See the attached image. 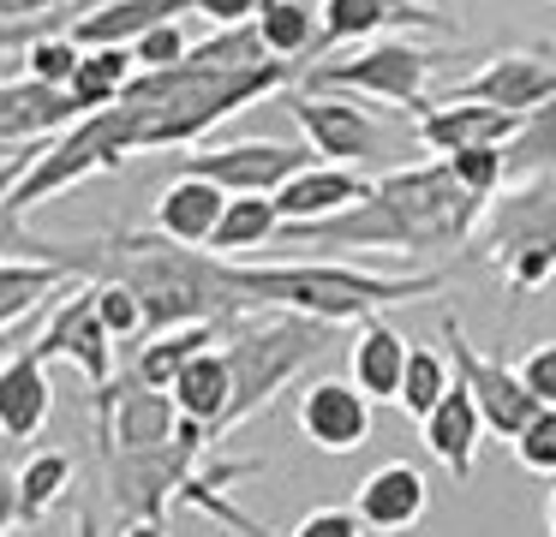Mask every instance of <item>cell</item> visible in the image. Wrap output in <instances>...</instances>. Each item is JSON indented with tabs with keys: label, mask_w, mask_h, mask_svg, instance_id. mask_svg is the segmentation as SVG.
Returning <instances> with one entry per match:
<instances>
[{
	"label": "cell",
	"mask_w": 556,
	"mask_h": 537,
	"mask_svg": "<svg viewBox=\"0 0 556 537\" xmlns=\"http://www.w3.org/2000/svg\"><path fill=\"white\" fill-rule=\"evenodd\" d=\"M233 286L252 310H293V317L317 322H365L389 305H413V298L443 293V269H401L377 274L359 263L312 257V263H233Z\"/></svg>",
	"instance_id": "7a4b0ae2"
},
{
	"label": "cell",
	"mask_w": 556,
	"mask_h": 537,
	"mask_svg": "<svg viewBox=\"0 0 556 537\" xmlns=\"http://www.w3.org/2000/svg\"><path fill=\"white\" fill-rule=\"evenodd\" d=\"M437 72V54L407 36H383V42H365L359 54L348 60H317V66L300 72V90H336V95H371L383 107H401V114L419 119L425 107V84Z\"/></svg>",
	"instance_id": "8992f818"
},
{
	"label": "cell",
	"mask_w": 556,
	"mask_h": 537,
	"mask_svg": "<svg viewBox=\"0 0 556 537\" xmlns=\"http://www.w3.org/2000/svg\"><path fill=\"white\" fill-rule=\"evenodd\" d=\"M448 174L460 179V186L472 191V197L491 203L496 191L515 186V174H508V155L503 150H467V155H448Z\"/></svg>",
	"instance_id": "e575fe53"
},
{
	"label": "cell",
	"mask_w": 556,
	"mask_h": 537,
	"mask_svg": "<svg viewBox=\"0 0 556 537\" xmlns=\"http://www.w3.org/2000/svg\"><path fill=\"white\" fill-rule=\"evenodd\" d=\"M138 72L144 66H138L132 48H85V60H78V72H73L66 90L78 95L85 114H102V107H121V95L132 90Z\"/></svg>",
	"instance_id": "f546056e"
},
{
	"label": "cell",
	"mask_w": 556,
	"mask_h": 537,
	"mask_svg": "<svg viewBox=\"0 0 556 537\" xmlns=\"http://www.w3.org/2000/svg\"><path fill=\"white\" fill-rule=\"evenodd\" d=\"M233 322H240V317H233ZM233 322H192V329L150 334L144 346H132V370L150 382V388H168V394H174V382L186 376V365H192V358H204L210 346L228 341Z\"/></svg>",
	"instance_id": "d4e9b609"
},
{
	"label": "cell",
	"mask_w": 556,
	"mask_h": 537,
	"mask_svg": "<svg viewBox=\"0 0 556 537\" xmlns=\"http://www.w3.org/2000/svg\"><path fill=\"white\" fill-rule=\"evenodd\" d=\"M192 66L252 72V66H269V48L257 36V24H233V30H210L204 42H192Z\"/></svg>",
	"instance_id": "d6a6232c"
},
{
	"label": "cell",
	"mask_w": 556,
	"mask_h": 537,
	"mask_svg": "<svg viewBox=\"0 0 556 537\" xmlns=\"http://www.w3.org/2000/svg\"><path fill=\"white\" fill-rule=\"evenodd\" d=\"M556 95V60L539 48H515V54H491L472 78H460L443 102H491L503 114H539Z\"/></svg>",
	"instance_id": "7c38bea8"
},
{
	"label": "cell",
	"mask_w": 556,
	"mask_h": 537,
	"mask_svg": "<svg viewBox=\"0 0 556 537\" xmlns=\"http://www.w3.org/2000/svg\"><path fill=\"white\" fill-rule=\"evenodd\" d=\"M180 400L168 388H150L132 365L97 388V442L102 453H150V448H168L180 436Z\"/></svg>",
	"instance_id": "ba28073f"
},
{
	"label": "cell",
	"mask_w": 556,
	"mask_h": 537,
	"mask_svg": "<svg viewBox=\"0 0 556 537\" xmlns=\"http://www.w3.org/2000/svg\"><path fill=\"white\" fill-rule=\"evenodd\" d=\"M508 174L515 179H539V174H556V95L539 107V114L520 119L515 143H508Z\"/></svg>",
	"instance_id": "1f68e13d"
},
{
	"label": "cell",
	"mask_w": 556,
	"mask_h": 537,
	"mask_svg": "<svg viewBox=\"0 0 556 537\" xmlns=\"http://www.w3.org/2000/svg\"><path fill=\"white\" fill-rule=\"evenodd\" d=\"M264 0H192V12H204L210 30H233V24H252Z\"/></svg>",
	"instance_id": "f35d334b"
},
{
	"label": "cell",
	"mask_w": 556,
	"mask_h": 537,
	"mask_svg": "<svg viewBox=\"0 0 556 537\" xmlns=\"http://www.w3.org/2000/svg\"><path fill=\"white\" fill-rule=\"evenodd\" d=\"M97 281H126L144 298L150 334L192 329V322H233L245 317V298L233 286V263H222L216 251H186L174 239L150 233H102V269Z\"/></svg>",
	"instance_id": "6da1fadb"
},
{
	"label": "cell",
	"mask_w": 556,
	"mask_h": 537,
	"mask_svg": "<svg viewBox=\"0 0 556 537\" xmlns=\"http://www.w3.org/2000/svg\"><path fill=\"white\" fill-rule=\"evenodd\" d=\"M73 477H78V465H73V453H66V448L30 453V460L7 477V537H13L18 525H37L54 501H66Z\"/></svg>",
	"instance_id": "cb8c5ba5"
},
{
	"label": "cell",
	"mask_w": 556,
	"mask_h": 537,
	"mask_svg": "<svg viewBox=\"0 0 556 537\" xmlns=\"http://www.w3.org/2000/svg\"><path fill=\"white\" fill-rule=\"evenodd\" d=\"M97 310H102V322H109V334L121 346H144L150 341L144 298H138L126 281H97Z\"/></svg>",
	"instance_id": "836d02e7"
},
{
	"label": "cell",
	"mask_w": 556,
	"mask_h": 537,
	"mask_svg": "<svg viewBox=\"0 0 556 537\" xmlns=\"http://www.w3.org/2000/svg\"><path fill=\"white\" fill-rule=\"evenodd\" d=\"M448 388H455V365H448V353H437V346H413L395 406H401L407 418H431V406L443 400Z\"/></svg>",
	"instance_id": "4dcf8cb0"
},
{
	"label": "cell",
	"mask_w": 556,
	"mask_h": 537,
	"mask_svg": "<svg viewBox=\"0 0 556 537\" xmlns=\"http://www.w3.org/2000/svg\"><path fill=\"white\" fill-rule=\"evenodd\" d=\"M508 448H515V460L527 465L532 477H556V406H539V418H532Z\"/></svg>",
	"instance_id": "d590c367"
},
{
	"label": "cell",
	"mask_w": 556,
	"mask_h": 537,
	"mask_svg": "<svg viewBox=\"0 0 556 537\" xmlns=\"http://www.w3.org/2000/svg\"><path fill=\"white\" fill-rule=\"evenodd\" d=\"M288 537H365V520L353 508H312Z\"/></svg>",
	"instance_id": "74e56055"
},
{
	"label": "cell",
	"mask_w": 556,
	"mask_h": 537,
	"mask_svg": "<svg viewBox=\"0 0 556 537\" xmlns=\"http://www.w3.org/2000/svg\"><path fill=\"white\" fill-rule=\"evenodd\" d=\"M353 513H359L365 532H377V537H407L413 525L431 513V484H425L419 465L389 460L353 489Z\"/></svg>",
	"instance_id": "e0dca14e"
},
{
	"label": "cell",
	"mask_w": 556,
	"mask_h": 537,
	"mask_svg": "<svg viewBox=\"0 0 556 537\" xmlns=\"http://www.w3.org/2000/svg\"><path fill=\"white\" fill-rule=\"evenodd\" d=\"M281 227H288V221H281L276 197H228V215H222V227H216V239H210V251H216L222 263H245L252 251L276 245Z\"/></svg>",
	"instance_id": "f1b7e54d"
},
{
	"label": "cell",
	"mask_w": 556,
	"mask_h": 537,
	"mask_svg": "<svg viewBox=\"0 0 556 537\" xmlns=\"http://www.w3.org/2000/svg\"><path fill=\"white\" fill-rule=\"evenodd\" d=\"M132 150H138V114L126 102L121 107H102V114H85L66 138H54L49 150L30 162L25 179L7 186V227H25V215L37 209V203H49V197H61V191L85 186L90 174L121 167Z\"/></svg>",
	"instance_id": "5b68a950"
},
{
	"label": "cell",
	"mask_w": 556,
	"mask_h": 537,
	"mask_svg": "<svg viewBox=\"0 0 556 537\" xmlns=\"http://www.w3.org/2000/svg\"><path fill=\"white\" fill-rule=\"evenodd\" d=\"M484 436H491V424H484L479 400H472V388H467L460 376H455V388H448L443 400L431 406V418H419V442H425V453H431V460L443 465V472L455 477V484H467V477H472Z\"/></svg>",
	"instance_id": "2e32d148"
},
{
	"label": "cell",
	"mask_w": 556,
	"mask_h": 537,
	"mask_svg": "<svg viewBox=\"0 0 556 537\" xmlns=\"http://www.w3.org/2000/svg\"><path fill=\"white\" fill-rule=\"evenodd\" d=\"M252 24H257V36H264L269 60H281V66H317L324 12H317L312 0H264Z\"/></svg>",
	"instance_id": "484cf974"
},
{
	"label": "cell",
	"mask_w": 556,
	"mask_h": 537,
	"mask_svg": "<svg viewBox=\"0 0 556 537\" xmlns=\"http://www.w3.org/2000/svg\"><path fill=\"white\" fill-rule=\"evenodd\" d=\"M85 119L73 90L61 84H42V78H7L0 90V138L7 150H25V143H54Z\"/></svg>",
	"instance_id": "5bb4252c"
},
{
	"label": "cell",
	"mask_w": 556,
	"mask_h": 537,
	"mask_svg": "<svg viewBox=\"0 0 556 537\" xmlns=\"http://www.w3.org/2000/svg\"><path fill=\"white\" fill-rule=\"evenodd\" d=\"M443 353H448V365H455V376L472 388V400H479V412H484V424H491V436L515 442L520 430L539 418V394L520 382V370L503 365L496 353H479V346L460 334L455 317H443Z\"/></svg>",
	"instance_id": "9c48e42d"
},
{
	"label": "cell",
	"mask_w": 556,
	"mask_h": 537,
	"mask_svg": "<svg viewBox=\"0 0 556 537\" xmlns=\"http://www.w3.org/2000/svg\"><path fill=\"white\" fill-rule=\"evenodd\" d=\"M174 400H180V412L192 418V424H204L210 436L222 442V424H228V406H233V365H228V353L210 346L204 358H192L186 376L174 382Z\"/></svg>",
	"instance_id": "4316f807"
},
{
	"label": "cell",
	"mask_w": 556,
	"mask_h": 537,
	"mask_svg": "<svg viewBox=\"0 0 556 537\" xmlns=\"http://www.w3.org/2000/svg\"><path fill=\"white\" fill-rule=\"evenodd\" d=\"M305 167H317L312 143H288V138H245V143H222V150L174 155V174H198L210 186H222L228 197H276Z\"/></svg>",
	"instance_id": "52a82bcc"
},
{
	"label": "cell",
	"mask_w": 556,
	"mask_h": 537,
	"mask_svg": "<svg viewBox=\"0 0 556 537\" xmlns=\"http://www.w3.org/2000/svg\"><path fill=\"white\" fill-rule=\"evenodd\" d=\"M467 251L491 263L515 298L539 293L556 274V174L515 179L508 191H496L491 209L472 227Z\"/></svg>",
	"instance_id": "277c9868"
},
{
	"label": "cell",
	"mask_w": 556,
	"mask_h": 537,
	"mask_svg": "<svg viewBox=\"0 0 556 537\" xmlns=\"http://www.w3.org/2000/svg\"><path fill=\"white\" fill-rule=\"evenodd\" d=\"M132 54H138V66H144V72H168V66H186V60H192V42H186L180 18H174V24H156Z\"/></svg>",
	"instance_id": "8d00e7d4"
},
{
	"label": "cell",
	"mask_w": 556,
	"mask_h": 537,
	"mask_svg": "<svg viewBox=\"0 0 556 537\" xmlns=\"http://www.w3.org/2000/svg\"><path fill=\"white\" fill-rule=\"evenodd\" d=\"M365 197H371V179H359L353 167L317 162V167H305L300 179H288V186L276 191V209H281L288 227H300V221H329V215L353 209V203H365Z\"/></svg>",
	"instance_id": "7402d4cb"
},
{
	"label": "cell",
	"mask_w": 556,
	"mask_h": 537,
	"mask_svg": "<svg viewBox=\"0 0 556 537\" xmlns=\"http://www.w3.org/2000/svg\"><path fill=\"white\" fill-rule=\"evenodd\" d=\"M329 346H336V322L293 317V310H245L222 341V353L233 365V406L228 424H222V442L240 424H252L276 394H288L300 382V370L317 365Z\"/></svg>",
	"instance_id": "3957f363"
},
{
	"label": "cell",
	"mask_w": 556,
	"mask_h": 537,
	"mask_svg": "<svg viewBox=\"0 0 556 537\" xmlns=\"http://www.w3.org/2000/svg\"><path fill=\"white\" fill-rule=\"evenodd\" d=\"M192 12V0H90L73 24L78 48H138L156 24H174Z\"/></svg>",
	"instance_id": "ffe728a7"
},
{
	"label": "cell",
	"mask_w": 556,
	"mask_h": 537,
	"mask_svg": "<svg viewBox=\"0 0 556 537\" xmlns=\"http://www.w3.org/2000/svg\"><path fill=\"white\" fill-rule=\"evenodd\" d=\"M288 114L300 119L312 155H324V162H336V167H353V162H365V155H383V126H377L353 95L293 90L288 95Z\"/></svg>",
	"instance_id": "30bf717a"
},
{
	"label": "cell",
	"mask_w": 556,
	"mask_h": 537,
	"mask_svg": "<svg viewBox=\"0 0 556 537\" xmlns=\"http://www.w3.org/2000/svg\"><path fill=\"white\" fill-rule=\"evenodd\" d=\"M371 394H359L353 382H305L300 400H293V424H300V436L312 442V448L324 453H353L371 442Z\"/></svg>",
	"instance_id": "4fadbf2b"
},
{
	"label": "cell",
	"mask_w": 556,
	"mask_h": 537,
	"mask_svg": "<svg viewBox=\"0 0 556 537\" xmlns=\"http://www.w3.org/2000/svg\"><path fill=\"white\" fill-rule=\"evenodd\" d=\"M121 537H168V520H126Z\"/></svg>",
	"instance_id": "60d3db41"
},
{
	"label": "cell",
	"mask_w": 556,
	"mask_h": 537,
	"mask_svg": "<svg viewBox=\"0 0 556 537\" xmlns=\"http://www.w3.org/2000/svg\"><path fill=\"white\" fill-rule=\"evenodd\" d=\"M73 7H90V0H0L7 24H37L42 12H73Z\"/></svg>",
	"instance_id": "ab89813d"
},
{
	"label": "cell",
	"mask_w": 556,
	"mask_h": 537,
	"mask_svg": "<svg viewBox=\"0 0 556 537\" xmlns=\"http://www.w3.org/2000/svg\"><path fill=\"white\" fill-rule=\"evenodd\" d=\"M317 12H324V48H317V60L348 42H383V30H395V24L448 30L431 7H395V0H317Z\"/></svg>",
	"instance_id": "44dd1931"
},
{
	"label": "cell",
	"mask_w": 556,
	"mask_h": 537,
	"mask_svg": "<svg viewBox=\"0 0 556 537\" xmlns=\"http://www.w3.org/2000/svg\"><path fill=\"white\" fill-rule=\"evenodd\" d=\"M150 215H156L162 239H174V245H186V251H210L222 215H228V191L210 186V179H198V174H174L168 186H162V197H156Z\"/></svg>",
	"instance_id": "ac0fdd59"
},
{
	"label": "cell",
	"mask_w": 556,
	"mask_h": 537,
	"mask_svg": "<svg viewBox=\"0 0 556 537\" xmlns=\"http://www.w3.org/2000/svg\"><path fill=\"white\" fill-rule=\"evenodd\" d=\"M419 143L448 162V155H467V150H508L520 131V114H503L491 102H437L419 114Z\"/></svg>",
	"instance_id": "9a60e30c"
},
{
	"label": "cell",
	"mask_w": 556,
	"mask_h": 537,
	"mask_svg": "<svg viewBox=\"0 0 556 537\" xmlns=\"http://www.w3.org/2000/svg\"><path fill=\"white\" fill-rule=\"evenodd\" d=\"M61 286H85V281L66 263H49V257H7V269H0V322H7V334Z\"/></svg>",
	"instance_id": "83f0119b"
},
{
	"label": "cell",
	"mask_w": 556,
	"mask_h": 537,
	"mask_svg": "<svg viewBox=\"0 0 556 537\" xmlns=\"http://www.w3.org/2000/svg\"><path fill=\"white\" fill-rule=\"evenodd\" d=\"M30 346H37L42 358H66V365H78L90 388H109V382L121 376V370H114V346L121 341L109 334V322H102V310H97V281L73 286V298L54 310V322Z\"/></svg>",
	"instance_id": "8fae6325"
},
{
	"label": "cell",
	"mask_w": 556,
	"mask_h": 537,
	"mask_svg": "<svg viewBox=\"0 0 556 537\" xmlns=\"http://www.w3.org/2000/svg\"><path fill=\"white\" fill-rule=\"evenodd\" d=\"M407 358H413V341L395 329V322L365 317L359 334H353V353H348L353 388L371 394V400H389V406H395V400H401V376H407Z\"/></svg>",
	"instance_id": "603a6c76"
},
{
	"label": "cell",
	"mask_w": 556,
	"mask_h": 537,
	"mask_svg": "<svg viewBox=\"0 0 556 537\" xmlns=\"http://www.w3.org/2000/svg\"><path fill=\"white\" fill-rule=\"evenodd\" d=\"M54 412V382H49V358L37 346L7 353L0 370V436L7 442H37V430Z\"/></svg>",
	"instance_id": "d6986e66"
}]
</instances>
